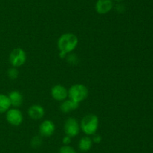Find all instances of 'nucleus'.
Returning a JSON list of instances; mask_svg holds the SVG:
<instances>
[{
    "label": "nucleus",
    "mask_w": 153,
    "mask_h": 153,
    "mask_svg": "<svg viewBox=\"0 0 153 153\" xmlns=\"http://www.w3.org/2000/svg\"><path fill=\"white\" fill-rule=\"evenodd\" d=\"M79 39L76 34L71 32H67L60 36L57 45L59 51L68 54L77 47Z\"/></svg>",
    "instance_id": "nucleus-1"
},
{
    "label": "nucleus",
    "mask_w": 153,
    "mask_h": 153,
    "mask_svg": "<svg viewBox=\"0 0 153 153\" xmlns=\"http://www.w3.org/2000/svg\"><path fill=\"white\" fill-rule=\"evenodd\" d=\"M99 118L93 113L88 114L82 118L80 123V128L82 131L88 136L95 134L99 128Z\"/></svg>",
    "instance_id": "nucleus-2"
},
{
    "label": "nucleus",
    "mask_w": 153,
    "mask_h": 153,
    "mask_svg": "<svg viewBox=\"0 0 153 153\" xmlns=\"http://www.w3.org/2000/svg\"><path fill=\"white\" fill-rule=\"evenodd\" d=\"M88 88L83 84H74L68 90V97L71 100L80 104L88 96Z\"/></svg>",
    "instance_id": "nucleus-3"
},
{
    "label": "nucleus",
    "mask_w": 153,
    "mask_h": 153,
    "mask_svg": "<svg viewBox=\"0 0 153 153\" xmlns=\"http://www.w3.org/2000/svg\"><path fill=\"white\" fill-rule=\"evenodd\" d=\"M26 58V53L24 50L19 47L15 48L9 55V62L13 67L18 68L25 64Z\"/></svg>",
    "instance_id": "nucleus-4"
},
{
    "label": "nucleus",
    "mask_w": 153,
    "mask_h": 153,
    "mask_svg": "<svg viewBox=\"0 0 153 153\" xmlns=\"http://www.w3.org/2000/svg\"><path fill=\"white\" fill-rule=\"evenodd\" d=\"M64 132L66 135L74 137L77 136L80 131V124L74 117H69L64 122Z\"/></svg>",
    "instance_id": "nucleus-5"
},
{
    "label": "nucleus",
    "mask_w": 153,
    "mask_h": 153,
    "mask_svg": "<svg viewBox=\"0 0 153 153\" xmlns=\"http://www.w3.org/2000/svg\"><path fill=\"white\" fill-rule=\"evenodd\" d=\"M6 119L11 125L19 126L23 121V115L16 107L10 108L6 112Z\"/></svg>",
    "instance_id": "nucleus-6"
},
{
    "label": "nucleus",
    "mask_w": 153,
    "mask_h": 153,
    "mask_svg": "<svg viewBox=\"0 0 153 153\" xmlns=\"http://www.w3.org/2000/svg\"><path fill=\"white\" fill-rule=\"evenodd\" d=\"M55 130V123L49 119L43 121L39 127V133L40 136L44 137H49L54 134Z\"/></svg>",
    "instance_id": "nucleus-7"
},
{
    "label": "nucleus",
    "mask_w": 153,
    "mask_h": 153,
    "mask_svg": "<svg viewBox=\"0 0 153 153\" xmlns=\"http://www.w3.org/2000/svg\"><path fill=\"white\" fill-rule=\"evenodd\" d=\"M51 94L55 100L63 101L68 97V90L62 85H55L51 89Z\"/></svg>",
    "instance_id": "nucleus-8"
},
{
    "label": "nucleus",
    "mask_w": 153,
    "mask_h": 153,
    "mask_svg": "<svg viewBox=\"0 0 153 153\" xmlns=\"http://www.w3.org/2000/svg\"><path fill=\"white\" fill-rule=\"evenodd\" d=\"M96 10L100 14H105L113 8L112 0H98L96 3Z\"/></svg>",
    "instance_id": "nucleus-9"
},
{
    "label": "nucleus",
    "mask_w": 153,
    "mask_h": 153,
    "mask_svg": "<svg viewBox=\"0 0 153 153\" xmlns=\"http://www.w3.org/2000/svg\"><path fill=\"white\" fill-rule=\"evenodd\" d=\"M28 114L32 119L39 120L45 115V110L41 105L33 104L28 108Z\"/></svg>",
    "instance_id": "nucleus-10"
},
{
    "label": "nucleus",
    "mask_w": 153,
    "mask_h": 153,
    "mask_svg": "<svg viewBox=\"0 0 153 153\" xmlns=\"http://www.w3.org/2000/svg\"><path fill=\"white\" fill-rule=\"evenodd\" d=\"M7 96H8L10 104L12 106H15V107H18V106H21L22 104L23 97H22V94L20 92L14 90V91L10 92Z\"/></svg>",
    "instance_id": "nucleus-11"
},
{
    "label": "nucleus",
    "mask_w": 153,
    "mask_h": 153,
    "mask_svg": "<svg viewBox=\"0 0 153 153\" xmlns=\"http://www.w3.org/2000/svg\"><path fill=\"white\" fill-rule=\"evenodd\" d=\"M79 106V104L77 102L74 101V100H71L70 98L65 99L63 100L62 103L60 105V109L64 113H67V112H70V111L75 110L77 109Z\"/></svg>",
    "instance_id": "nucleus-12"
},
{
    "label": "nucleus",
    "mask_w": 153,
    "mask_h": 153,
    "mask_svg": "<svg viewBox=\"0 0 153 153\" xmlns=\"http://www.w3.org/2000/svg\"><path fill=\"white\" fill-rule=\"evenodd\" d=\"M93 140L90 136H83L79 140V148L80 151L83 152H86L91 150V148L93 146Z\"/></svg>",
    "instance_id": "nucleus-13"
},
{
    "label": "nucleus",
    "mask_w": 153,
    "mask_h": 153,
    "mask_svg": "<svg viewBox=\"0 0 153 153\" xmlns=\"http://www.w3.org/2000/svg\"><path fill=\"white\" fill-rule=\"evenodd\" d=\"M10 106L11 104L8 96L4 94H0V113L7 112L10 109Z\"/></svg>",
    "instance_id": "nucleus-14"
},
{
    "label": "nucleus",
    "mask_w": 153,
    "mask_h": 153,
    "mask_svg": "<svg viewBox=\"0 0 153 153\" xmlns=\"http://www.w3.org/2000/svg\"><path fill=\"white\" fill-rule=\"evenodd\" d=\"M66 58H67V62L72 65H77L79 63V57L75 53H71V52L68 53Z\"/></svg>",
    "instance_id": "nucleus-15"
},
{
    "label": "nucleus",
    "mask_w": 153,
    "mask_h": 153,
    "mask_svg": "<svg viewBox=\"0 0 153 153\" xmlns=\"http://www.w3.org/2000/svg\"><path fill=\"white\" fill-rule=\"evenodd\" d=\"M7 75L9 79L13 80H16L18 77V76H19V71L16 69V68H9L7 70Z\"/></svg>",
    "instance_id": "nucleus-16"
},
{
    "label": "nucleus",
    "mask_w": 153,
    "mask_h": 153,
    "mask_svg": "<svg viewBox=\"0 0 153 153\" xmlns=\"http://www.w3.org/2000/svg\"><path fill=\"white\" fill-rule=\"evenodd\" d=\"M42 142L43 140L40 136H34L31 140V146L32 148H37L42 145Z\"/></svg>",
    "instance_id": "nucleus-17"
},
{
    "label": "nucleus",
    "mask_w": 153,
    "mask_h": 153,
    "mask_svg": "<svg viewBox=\"0 0 153 153\" xmlns=\"http://www.w3.org/2000/svg\"><path fill=\"white\" fill-rule=\"evenodd\" d=\"M58 153H77L73 147L69 145H64L60 148Z\"/></svg>",
    "instance_id": "nucleus-18"
},
{
    "label": "nucleus",
    "mask_w": 153,
    "mask_h": 153,
    "mask_svg": "<svg viewBox=\"0 0 153 153\" xmlns=\"http://www.w3.org/2000/svg\"><path fill=\"white\" fill-rule=\"evenodd\" d=\"M91 139H92L93 142H94V143H100L102 141V136L100 134H95Z\"/></svg>",
    "instance_id": "nucleus-19"
},
{
    "label": "nucleus",
    "mask_w": 153,
    "mask_h": 153,
    "mask_svg": "<svg viewBox=\"0 0 153 153\" xmlns=\"http://www.w3.org/2000/svg\"><path fill=\"white\" fill-rule=\"evenodd\" d=\"M62 142L64 145H69V144L71 142V137L67 135H66L65 136H64L62 139Z\"/></svg>",
    "instance_id": "nucleus-20"
},
{
    "label": "nucleus",
    "mask_w": 153,
    "mask_h": 153,
    "mask_svg": "<svg viewBox=\"0 0 153 153\" xmlns=\"http://www.w3.org/2000/svg\"><path fill=\"white\" fill-rule=\"evenodd\" d=\"M59 57L61 58H62V59H64V58H66V57H67V53H66V52H61V51H60V52H59Z\"/></svg>",
    "instance_id": "nucleus-21"
},
{
    "label": "nucleus",
    "mask_w": 153,
    "mask_h": 153,
    "mask_svg": "<svg viewBox=\"0 0 153 153\" xmlns=\"http://www.w3.org/2000/svg\"><path fill=\"white\" fill-rule=\"evenodd\" d=\"M117 10L118 12H123L124 10L123 6L121 5V4H118V5H117Z\"/></svg>",
    "instance_id": "nucleus-22"
},
{
    "label": "nucleus",
    "mask_w": 153,
    "mask_h": 153,
    "mask_svg": "<svg viewBox=\"0 0 153 153\" xmlns=\"http://www.w3.org/2000/svg\"><path fill=\"white\" fill-rule=\"evenodd\" d=\"M116 1H117V2H121V1H123V0H116Z\"/></svg>",
    "instance_id": "nucleus-23"
}]
</instances>
